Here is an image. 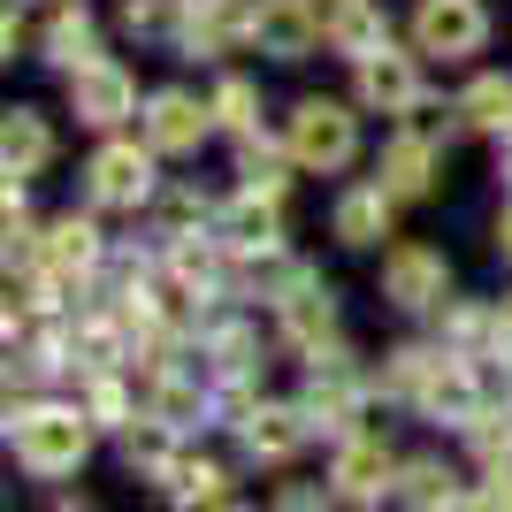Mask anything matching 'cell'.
<instances>
[{
  "mask_svg": "<svg viewBox=\"0 0 512 512\" xmlns=\"http://www.w3.org/2000/svg\"><path fill=\"white\" fill-rule=\"evenodd\" d=\"M0 161H8L16 184H31V176L54 161V130H46L39 107H8V123H0Z\"/></svg>",
  "mask_w": 512,
  "mask_h": 512,
  "instance_id": "obj_19",
  "label": "cell"
},
{
  "mask_svg": "<svg viewBox=\"0 0 512 512\" xmlns=\"http://www.w3.org/2000/svg\"><path fill=\"white\" fill-rule=\"evenodd\" d=\"M283 146H291V161L299 169H321V176H337L352 169V153H360V115L344 100H299L291 107V123H283Z\"/></svg>",
  "mask_w": 512,
  "mask_h": 512,
  "instance_id": "obj_2",
  "label": "cell"
},
{
  "mask_svg": "<svg viewBox=\"0 0 512 512\" xmlns=\"http://www.w3.org/2000/svg\"><path fill=\"white\" fill-rule=\"evenodd\" d=\"M329 46H337L344 62H367V54H383L390 46V16L375 8V0H329Z\"/></svg>",
  "mask_w": 512,
  "mask_h": 512,
  "instance_id": "obj_15",
  "label": "cell"
},
{
  "mask_svg": "<svg viewBox=\"0 0 512 512\" xmlns=\"http://www.w3.org/2000/svg\"><path fill=\"white\" fill-rule=\"evenodd\" d=\"M360 77H352V92H360L367 115H413V107L428 100L421 85V62L413 54H398V46H383V54H367V62H352Z\"/></svg>",
  "mask_w": 512,
  "mask_h": 512,
  "instance_id": "obj_8",
  "label": "cell"
},
{
  "mask_svg": "<svg viewBox=\"0 0 512 512\" xmlns=\"http://www.w3.org/2000/svg\"><path fill=\"white\" fill-rule=\"evenodd\" d=\"M436 512H497V505H490V497H467V490H459V497H444Z\"/></svg>",
  "mask_w": 512,
  "mask_h": 512,
  "instance_id": "obj_26",
  "label": "cell"
},
{
  "mask_svg": "<svg viewBox=\"0 0 512 512\" xmlns=\"http://www.w3.org/2000/svg\"><path fill=\"white\" fill-rule=\"evenodd\" d=\"M497 253H505V260H512V207H505V214H497Z\"/></svg>",
  "mask_w": 512,
  "mask_h": 512,
  "instance_id": "obj_27",
  "label": "cell"
},
{
  "mask_svg": "<svg viewBox=\"0 0 512 512\" xmlns=\"http://www.w3.org/2000/svg\"><path fill=\"white\" fill-rule=\"evenodd\" d=\"M207 130H214V100H199V92L169 85L146 100V146L153 153H199Z\"/></svg>",
  "mask_w": 512,
  "mask_h": 512,
  "instance_id": "obj_9",
  "label": "cell"
},
{
  "mask_svg": "<svg viewBox=\"0 0 512 512\" xmlns=\"http://www.w3.org/2000/svg\"><path fill=\"white\" fill-rule=\"evenodd\" d=\"M214 123L230 130V138H253V123H260V92L245 85V77H222V85H214Z\"/></svg>",
  "mask_w": 512,
  "mask_h": 512,
  "instance_id": "obj_24",
  "label": "cell"
},
{
  "mask_svg": "<svg viewBox=\"0 0 512 512\" xmlns=\"http://www.w3.org/2000/svg\"><path fill=\"white\" fill-rule=\"evenodd\" d=\"M375 184H383L390 199H421L428 184H436V146L413 138V130H398L383 146V161H375Z\"/></svg>",
  "mask_w": 512,
  "mask_h": 512,
  "instance_id": "obj_18",
  "label": "cell"
},
{
  "mask_svg": "<svg viewBox=\"0 0 512 512\" xmlns=\"http://www.w3.org/2000/svg\"><path fill=\"white\" fill-rule=\"evenodd\" d=\"M8 444H16V467L54 482V474H77V459L92 451V413L85 406H23L8 413Z\"/></svg>",
  "mask_w": 512,
  "mask_h": 512,
  "instance_id": "obj_1",
  "label": "cell"
},
{
  "mask_svg": "<svg viewBox=\"0 0 512 512\" xmlns=\"http://www.w3.org/2000/svg\"><path fill=\"white\" fill-rule=\"evenodd\" d=\"M398 497H406V505H421V512H436L444 497H459V482H451L436 459H406V467H398Z\"/></svg>",
  "mask_w": 512,
  "mask_h": 512,
  "instance_id": "obj_23",
  "label": "cell"
},
{
  "mask_svg": "<svg viewBox=\"0 0 512 512\" xmlns=\"http://www.w3.org/2000/svg\"><path fill=\"white\" fill-rule=\"evenodd\" d=\"M222 512H245V505H222Z\"/></svg>",
  "mask_w": 512,
  "mask_h": 512,
  "instance_id": "obj_31",
  "label": "cell"
},
{
  "mask_svg": "<svg viewBox=\"0 0 512 512\" xmlns=\"http://www.w3.org/2000/svg\"><path fill=\"white\" fill-rule=\"evenodd\" d=\"M390 207H398V199L367 176V184L337 192V207H329V237H344V245H383V237H390Z\"/></svg>",
  "mask_w": 512,
  "mask_h": 512,
  "instance_id": "obj_13",
  "label": "cell"
},
{
  "mask_svg": "<svg viewBox=\"0 0 512 512\" xmlns=\"http://www.w3.org/2000/svg\"><path fill=\"white\" fill-rule=\"evenodd\" d=\"M398 474V459L383 451V436H344V451H337V467H329V490H344V497H383V482Z\"/></svg>",
  "mask_w": 512,
  "mask_h": 512,
  "instance_id": "obj_17",
  "label": "cell"
},
{
  "mask_svg": "<svg viewBox=\"0 0 512 512\" xmlns=\"http://www.w3.org/2000/svg\"><path fill=\"white\" fill-rule=\"evenodd\" d=\"M153 161L161 153L153 146H138V138H107L100 153H92V169H85V192H92V207H115V214H138L153 199Z\"/></svg>",
  "mask_w": 512,
  "mask_h": 512,
  "instance_id": "obj_3",
  "label": "cell"
},
{
  "mask_svg": "<svg viewBox=\"0 0 512 512\" xmlns=\"http://www.w3.org/2000/svg\"><path fill=\"white\" fill-rule=\"evenodd\" d=\"M100 253H107L100 222H92V214H62V222L46 230V260H39V268H54L62 283H85L92 268H100Z\"/></svg>",
  "mask_w": 512,
  "mask_h": 512,
  "instance_id": "obj_14",
  "label": "cell"
},
{
  "mask_svg": "<svg viewBox=\"0 0 512 512\" xmlns=\"http://www.w3.org/2000/svg\"><path fill=\"white\" fill-rule=\"evenodd\" d=\"M54 512H92V505H54Z\"/></svg>",
  "mask_w": 512,
  "mask_h": 512,
  "instance_id": "obj_30",
  "label": "cell"
},
{
  "mask_svg": "<svg viewBox=\"0 0 512 512\" xmlns=\"http://www.w3.org/2000/svg\"><path fill=\"white\" fill-rule=\"evenodd\" d=\"M291 146H268V138H237V176H245V192L260 199H283V184H291Z\"/></svg>",
  "mask_w": 512,
  "mask_h": 512,
  "instance_id": "obj_20",
  "label": "cell"
},
{
  "mask_svg": "<svg viewBox=\"0 0 512 512\" xmlns=\"http://www.w3.org/2000/svg\"><path fill=\"white\" fill-rule=\"evenodd\" d=\"M276 321H283V337L299 344V352H321V344L337 337V299H329V283H321L314 268H299V283L276 299Z\"/></svg>",
  "mask_w": 512,
  "mask_h": 512,
  "instance_id": "obj_10",
  "label": "cell"
},
{
  "mask_svg": "<svg viewBox=\"0 0 512 512\" xmlns=\"http://www.w3.org/2000/svg\"><path fill=\"white\" fill-rule=\"evenodd\" d=\"M39 46H46V62L62 69V77H77V69L100 62V23H92L77 0H62V8H54V23L39 31Z\"/></svg>",
  "mask_w": 512,
  "mask_h": 512,
  "instance_id": "obj_16",
  "label": "cell"
},
{
  "mask_svg": "<svg viewBox=\"0 0 512 512\" xmlns=\"http://www.w3.org/2000/svg\"><path fill=\"white\" fill-rule=\"evenodd\" d=\"M69 115H77L85 130L130 123V115H138V77H130L115 54H100L92 69H77V77H69Z\"/></svg>",
  "mask_w": 512,
  "mask_h": 512,
  "instance_id": "obj_7",
  "label": "cell"
},
{
  "mask_svg": "<svg viewBox=\"0 0 512 512\" xmlns=\"http://www.w3.org/2000/svg\"><path fill=\"white\" fill-rule=\"evenodd\" d=\"M459 115H467V130H497V138H512V77H474L467 92H459Z\"/></svg>",
  "mask_w": 512,
  "mask_h": 512,
  "instance_id": "obj_21",
  "label": "cell"
},
{
  "mask_svg": "<svg viewBox=\"0 0 512 512\" xmlns=\"http://www.w3.org/2000/svg\"><path fill=\"white\" fill-rule=\"evenodd\" d=\"M321 39H329V23L314 0H253V16H245V46L268 62H306Z\"/></svg>",
  "mask_w": 512,
  "mask_h": 512,
  "instance_id": "obj_4",
  "label": "cell"
},
{
  "mask_svg": "<svg viewBox=\"0 0 512 512\" xmlns=\"http://www.w3.org/2000/svg\"><path fill=\"white\" fill-rule=\"evenodd\" d=\"M214 237H222L237 260H253V253H283V214H276V199L245 192V199H230V207L214 214Z\"/></svg>",
  "mask_w": 512,
  "mask_h": 512,
  "instance_id": "obj_12",
  "label": "cell"
},
{
  "mask_svg": "<svg viewBox=\"0 0 512 512\" xmlns=\"http://www.w3.org/2000/svg\"><path fill=\"white\" fill-rule=\"evenodd\" d=\"M161 482H169V497H176V505H207V512H222V505H230V474H222V467H207V459H176V467L169 474H161Z\"/></svg>",
  "mask_w": 512,
  "mask_h": 512,
  "instance_id": "obj_22",
  "label": "cell"
},
{
  "mask_svg": "<svg viewBox=\"0 0 512 512\" xmlns=\"http://www.w3.org/2000/svg\"><path fill=\"white\" fill-rule=\"evenodd\" d=\"M482 46H490V8H482V0H421V8H413V54L467 62Z\"/></svg>",
  "mask_w": 512,
  "mask_h": 512,
  "instance_id": "obj_5",
  "label": "cell"
},
{
  "mask_svg": "<svg viewBox=\"0 0 512 512\" xmlns=\"http://www.w3.org/2000/svg\"><path fill=\"white\" fill-rule=\"evenodd\" d=\"M497 176H505V192H512V138H505V161H497Z\"/></svg>",
  "mask_w": 512,
  "mask_h": 512,
  "instance_id": "obj_28",
  "label": "cell"
},
{
  "mask_svg": "<svg viewBox=\"0 0 512 512\" xmlns=\"http://www.w3.org/2000/svg\"><path fill=\"white\" fill-rule=\"evenodd\" d=\"M85 413H92V421H100V428H130V421H138L115 375H92V383H85Z\"/></svg>",
  "mask_w": 512,
  "mask_h": 512,
  "instance_id": "obj_25",
  "label": "cell"
},
{
  "mask_svg": "<svg viewBox=\"0 0 512 512\" xmlns=\"http://www.w3.org/2000/svg\"><path fill=\"white\" fill-rule=\"evenodd\" d=\"M237 436H245V451H253L260 467H283V459H299L314 421H306V406H245L237 413Z\"/></svg>",
  "mask_w": 512,
  "mask_h": 512,
  "instance_id": "obj_11",
  "label": "cell"
},
{
  "mask_svg": "<svg viewBox=\"0 0 512 512\" xmlns=\"http://www.w3.org/2000/svg\"><path fill=\"white\" fill-rule=\"evenodd\" d=\"M497 314H505V344H512V299H505V306H497Z\"/></svg>",
  "mask_w": 512,
  "mask_h": 512,
  "instance_id": "obj_29",
  "label": "cell"
},
{
  "mask_svg": "<svg viewBox=\"0 0 512 512\" xmlns=\"http://www.w3.org/2000/svg\"><path fill=\"white\" fill-rule=\"evenodd\" d=\"M444 291H451V268L436 245L406 237V245H390L383 253V299L398 314H444Z\"/></svg>",
  "mask_w": 512,
  "mask_h": 512,
  "instance_id": "obj_6",
  "label": "cell"
}]
</instances>
